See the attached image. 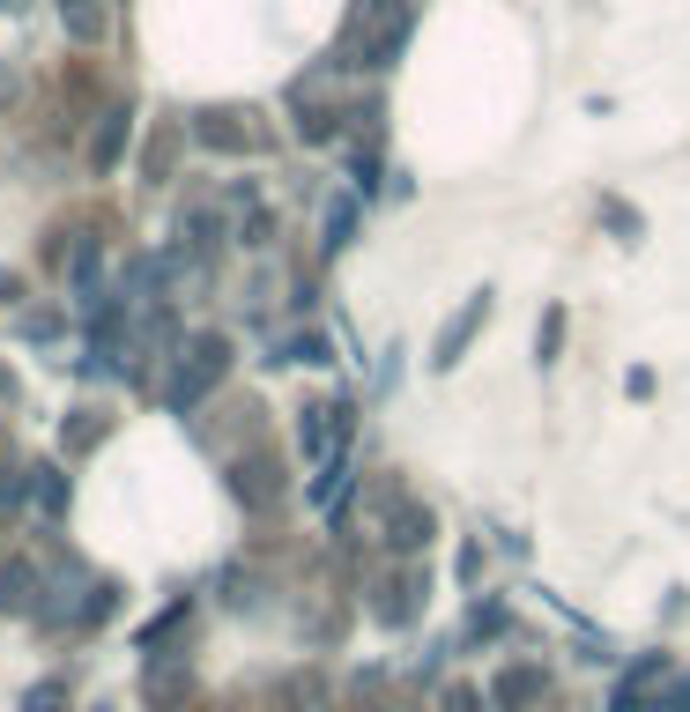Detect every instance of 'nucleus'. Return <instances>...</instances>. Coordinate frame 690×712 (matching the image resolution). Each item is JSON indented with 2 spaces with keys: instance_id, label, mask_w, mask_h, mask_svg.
Here are the masks:
<instances>
[{
  "instance_id": "nucleus-1",
  "label": "nucleus",
  "mask_w": 690,
  "mask_h": 712,
  "mask_svg": "<svg viewBox=\"0 0 690 712\" xmlns=\"http://www.w3.org/2000/svg\"><path fill=\"white\" fill-rule=\"evenodd\" d=\"M483 312H491V297H468V312H461V320H453V327L439 334V364H453V357L468 349V334L483 327Z\"/></svg>"
}]
</instances>
